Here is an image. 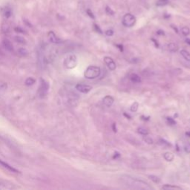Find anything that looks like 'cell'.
Returning a JSON list of instances; mask_svg holds the SVG:
<instances>
[{
    "mask_svg": "<svg viewBox=\"0 0 190 190\" xmlns=\"http://www.w3.org/2000/svg\"><path fill=\"white\" fill-rule=\"evenodd\" d=\"M120 157V154L118 153V152H115L114 153V158L115 159V158H118V157Z\"/></svg>",
    "mask_w": 190,
    "mask_h": 190,
    "instance_id": "f35d334b",
    "label": "cell"
},
{
    "mask_svg": "<svg viewBox=\"0 0 190 190\" xmlns=\"http://www.w3.org/2000/svg\"><path fill=\"white\" fill-rule=\"evenodd\" d=\"M15 41L17 42L18 43H20V44H26V40H25L23 37H22V36H15Z\"/></svg>",
    "mask_w": 190,
    "mask_h": 190,
    "instance_id": "d6986e66",
    "label": "cell"
},
{
    "mask_svg": "<svg viewBox=\"0 0 190 190\" xmlns=\"http://www.w3.org/2000/svg\"><path fill=\"white\" fill-rule=\"evenodd\" d=\"M76 89L78 92H81V93L87 94L92 90V87L89 85H86V84L79 83V84L76 85Z\"/></svg>",
    "mask_w": 190,
    "mask_h": 190,
    "instance_id": "5b68a950",
    "label": "cell"
},
{
    "mask_svg": "<svg viewBox=\"0 0 190 190\" xmlns=\"http://www.w3.org/2000/svg\"><path fill=\"white\" fill-rule=\"evenodd\" d=\"M4 16H5V18H9L12 14V12H11V9L8 8H6L4 10V13H3Z\"/></svg>",
    "mask_w": 190,
    "mask_h": 190,
    "instance_id": "ac0fdd59",
    "label": "cell"
},
{
    "mask_svg": "<svg viewBox=\"0 0 190 190\" xmlns=\"http://www.w3.org/2000/svg\"><path fill=\"white\" fill-rule=\"evenodd\" d=\"M116 46L118 47V49H119L120 50V51H123V45H118V44H117V45H116Z\"/></svg>",
    "mask_w": 190,
    "mask_h": 190,
    "instance_id": "d590c367",
    "label": "cell"
},
{
    "mask_svg": "<svg viewBox=\"0 0 190 190\" xmlns=\"http://www.w3.org/2000/svg\"><path fill=\"white\" fill-rule=\"evenodd\" d=\"M48 36H49V39L52 43L54 44H59L61 42V40L55 34V33L53 32V31H50L48 33Z\"/></svg>",
    "mask_w": 190,
    "mask_h": 190,
    "instance_id": "52a82bcc",
    "label": "cell"
},
{
    "mask_svg": "<svg viewBox=\"0 0 190 190\" xmlns=\"http://www.w3.org/2000/svg\"><path fill=\"white\" fill-rule=\"evenodd\" d=\"M181 32L184 36H188L190 33V30L188 27H183L181 28Z\"/></svg>",
    "mask_w": 190,
    "mask_h": 190,
    "instance_id": "44dd1931",
    "label": "cell"
},
{
    "mask_svg": "<svg viewBox=\"0 0 190 190\" xmlns=\"http://www.w3.org/2000/svg\"><path fill=\"white\" fill-rule=\"evenodd\" d=\"M152 41H153V42H154V45H155L156 48H159V44H158V42H157V40H154V38H152Z\"/></svg>",
    "mask_w": 190,
    "mask_h": 190,
    "instance_id": "e575fe53",
    "label": "cell"
},
{
    "mask_svg": "<svg viewBox=\"0 0 190 190\" xmlns=\"http://www.w3.org/2000/svg\"><path fill=\"white\" fill-rule=\"evenodd\" d=\"M105 34H106V36H113V34H114V31L111 29L107 30V31H105Z\"/></svg>",
    "mask_w": 190,
    "mask_h": 190,
    "instance_id": "d6a6232c",
    "label": "cell"
},
{
    "mask_svg": "<svg viewBox=\"0 0 190 190\" xmlns=\"http://www.w3.org/2000/svg\"><path fill=\"white\" fill-rule=\"evenodd\" d=\"M180 54L183 56V57L187 61H190V54L189 52H188L186 50H182L180 51Z\"/></svg>",
    "mask_w": 190,
    "mask_h": 190,
    "instance_id": "9a60e30c",
    "label": "cell"
},
{
    "mask_svg": "<svg viewBox=\"0 0 190 190\" xmlns=\"http://www.w3.org/2000/svg\"><path fill=\"white\" fill-rule=\"evenodd\" d=\"M3 45H4V46H5V48L6 49H7V50H8V51H13V45H12V43H11V42H10V41H9V40H5L3 41Z\"/></svg>",
    "mask_w": 190,
    "mask_h": 190,
    "instance_id": "8fae6325",
    "label": "cell"
},
{
    "mask_svg": "<svg viewBox=\"0 0 190 190\" xmlns=\"http://www.w3.org/2000/svg\"><path fill=\"white\" fill-rule=\"evenodd\" d=\"M139 107V104L137 102H135L131 106V111L132 112H136Z\"/></svg>",
    "mask_w": 190,
    "mask_h": 190,
    "instance_id": "ffe728a7",
    "label": "cell"
},
{
    "mask_svg": "<svg viewBox=\"0 0 190 190\" xmlns=\"http://www.w3.org/2000/svg\"><path fill=\"white\" fill-rule=\"evenodd\" d=\"M186 135H187V136L190 137V131H189V132H187V133H186Z\"/></svg>",
    "mask_w": 190,
    "mask_h": 190,
    "instance_id": "b9f144b4",
    "label": "cell"
},
{
    "mask_svg": "<svg viewBox=\"0 0 190 190\" xmlns=\"http://www.w3.org/2000/svg\"><path fill=\"white\" fill-rule=\"evenodd\" d=\"M166 120H167L168 123H169V125H171V126H173V125L176 124V122H175V120L172 119V118H166Z\"/></svg>",
    "mask_w": 190,
    "mask_h": 190,
    "instance_id": "83f0119b",
    "label": "cell"
},
{
    "mask_svg": "<svg viewBox=\"0 0 190 190\" xmlns=\"http://www.w3.org/2000/svg\"><path fill=\"white\" fill-rule=\"evenodd\" d=\"M184 150L187 153H190V143H187L184 145Z\"/></svg>",
    "mask_w": 190,
    "mask_h": 190,
    "instance_id": "f1b7e54d",
    "label": "cell"
},
{
    "mask_svg": "<svg viewBox=\"0 0 190 190\" xmlns=\"http://www.w3.org/2000/svg\"><path fill=\"white\" fill-rule=\"evenodd\" d=\"M163 189H181V188L179 187H177V186H171V185H164L162 187Z\"/></svg>",
    "mask_w": 190,
    "mask_h": 190,
    "instance_id": "e0dca14e",
    "label": "cell"
},
{
    "mask_svg": "<svg viewBox=\"0 0 190 190\" xmlns=\"http://www.w3.org/2000/svg\"><path fill=\"white\" fill-rule=\"evenodd\" d=\"M149 178H150L152 181H154V183H159V182L161 181L160 178L157 176H154V175H149Z\"/></svg>",
    "mask_w": 190,
    "mask_h": 190,
    "instance_id": "603a6c76",
    "label": "cell"
},
{
    "mask_svg": "<svg viewBox=\"0 0 190 190\" xmlns=\"http://www.w3.org/2000/svg\"><path fill=\"white\" fill-rule=\"evenodd\" d=\"M186 42H187V44H189V45H190V39L189 38H187V39H186Z\"/></svg>",
    "mask_w": 190,
    "mask_h": 190,
    "instance_id": "ab89813d",
    "label": "cell"
},
{
    "mask_svg": "<svg viewBox=\"0 0 190 190\" xmlns=\"http://www.w3.org/2000/svg\"><path fill=\"white\" fill-rule=\"evenodd\" d=\"M163 157H164L165 160L169 162H171V161H173L174 159V154L171 152H166L164 154H163Z\"/></svg>",
    "mask_w": 190,
    "mask_h": 190,
    "instance_id": "4fadbf2b",
    "label": "cell"
},
{
    "mask_svg": "<svg viewBox=\"0 0 190 190\" xmlns=\"http://www.w3.org/2000/svg\"><path fill=\"white\" fill-rule=\"evenodd\" d=\"M2 31L4 32H8L9 31V25L8 24L2 25Z\"/></svg>",
    "mask_w": 190,
    "mask_h": 190,
    "instance_id": "4dcf8cb0",
    "label": "cell"
},
{
    "mask_svg": "<svg viewBox=\"0 0 190 190\" xmlns=\"http://www.w3.org/2000/svg\"><path fill=\"white\" fill-rule=\"evenodd\" d=\"M77 65V58L74 54L68 55L64 60V66L67 69H73Z\"/></svg>",
    "mask_w": 190,
    "mask_h": 190,
    "instance_id": "3957f363",
    "label": "cell"
},
{
    "mask_svg": "<svg viewBox=\"0 0 190 190\" xmlns=\"http://www.w3.org/2000/svg\"><path fill=\"white\" fill-rule=\"evenodd\" d=\"M104 61H105V64L107 65L108 68H109L111 71H114V70H115L116 68L115 62H114V61L113 60L111 57H104Z\"/></svg>",
    "mask_w": 190,
    "mask_h": 190,
    "instance_id": "8992f818",
    "label": "cell"
},
{
    "mask_svg": "<svg viewBox=\"0 0 190 190\" xmlns=\"http://www.w3.org/2000/svg\"><path fill=\"white\" fill-rule=\"evenodd\" d=\"M112 129H113V131H114V132H117V127H116V123H113Z\"/></svg>",
    "mask_w": 190,
    "mask_h": 190,
    "instance_id": "74e56055",
    "label": "cell"
},
{
    "mask_svg": "<svg viewBox=\"0 0 190 190\" xmlns=\"http://www.w3.org/2000/svg\"><path fill=\"white\" fill-rule=\"evenodd\" d=\"M103 100V104L107 107L111 106L113 103H114V98L112 97H111V96H106V97H104Z\"/></svg>",
    "mask_w": 190,
    "mask_h": 190,
    "instance_id": "9c48e42d",
    "label": "cell"
},
{
    "mask_svg": "<svg viewBox=\"0 0 190 190\" xmlns=\"http://www.w3.org/2000/svg\"><path fill=\"white\" fill-rule=\"evenodd\" d=\"M122 23H123V25L127 27V28H131V27L135 25V23H136V18L132 14H126L123 17Z\"/></svg>",
    "mask_w": 190,
    "mask_h": 190,
    "instance_id": "277c9868",
    "label": "cell"
},
{
    "mask_svg": "<svg viewBox=\"0 0 190 190\" xmlns=\"http://www.w3.org/2000/svg\"><path fill=\"white\" fill-rule=\"evenodd\" d=\"M100 73H101V70H100V67L94 66H88L86 68V70L85 71L84 77H85L86 79L92 80V79H95V78L98 77L100 75Z\"/></svg>",
    "mask_w": 190,
    "mask_h": 190,
    "instance_id": "7a4b0ae2",
    "label": "cell"
},
{
    "mask_svg": "<svg viewBox=\"0 0 190 190\" xmlns=\"http://www.w3.org/2000/svg\"><path fill=\"white\" fill-rule=\"evenodd\" d=\"M138 133H140V135H145V136H146L147 135H148V131H147L146 129H145V128H138Z\"/></svg>",
    "mask_w": 190,
    "mask_h": 190,
    "instance_id": "cb8c5ba5",
    "label": "cell"
},
{
    "mask_svg": "<svg viewBox=\"0 0 190 190\" xmlns=\"http://www.w3.org/2000/svg\"><path fill=\"white\" fill-rule=\"evenodd\" d=\"M144 140L146 141V143H147V144H153V140H152V139L151 138V137H144Z\"/></svg>",
    "mask_w": 190,
    "mask_h": 190,
    "instance_id": "f546056e",
    "label": "cell"
},
{
    "mask_svg": "<svg viewBox=\"0 0 190 190\" xmlns=\"http://www.w3.org/2000/svg\"><path fill=\"white\" fill-rule=\"evenodd\" d=\"M0 164L2 165V166H3L4 167L7 168L8 169H9V170H10V171L14 172H18L17 170L15 169H14V168H13L12 166H9L8 164H7L6 163H5V162H3V161H1V160H0Z\"/></svg>",
    "mask_w": 190,
    "mask_h": 190,
    "instance_id": "5bb4252c",
    "label": "cell"
},
{
    "mask_svg": "<svg viewBox=\"0 0 190 190\" xmlns=\"http://www.w3.org/2000/svg\"><path fill=\"white\" fill-rule=\"evenodd\" d=\"M130 80H131V82H133V83H138L141 82V79H140V77L138 76L136 74H132L130 77Z\"/></svg>",
    "mask_w": 190,
    "mask_h": 190,
    "instance_id": "30bf717a",
    "label": "cell"
},
{
    "mask_svg": "<svg viewBox=\"0 0 190 190\" xmlns=\"http://www.w3.org/2000/svg\"><path fill=\"white\" fill-rule=\"evenodd\" d=\"M86 12H87V14H88V15L91 18H92V19H94L95 18L94 15V14L92 12V10H91L90 9H88V10H86Z\"/></svg>",
    "mask_w": 190,
    "mask_h": 190,
    "instance_id": "836d02e7",
    "label": "cell"
},
{
    "mask_svg": "<svg viewBox=\"0 0 190 190\" xmlns=\"http://www.w3.org/2000/svg\"><path fill=\"white\" fill-rule=\"evenodd\" d=\"M160 142H161V143H160L161 145L163 146H172L171 144H169V142L166 141V140H163V139H161V140H160Z\"/></svg>",
    "mask_w": 190,
    "mask_h": 190,
    "instance_id": "484cf974",
    "label": "cell"
},
{
    "mask_svg": "<svg viewBox=\"0 0 190 190\" xmlns=\"http://www.w3.org/2000/svg\"><path fill=\"white\" fill-rule=\"evenodd\" d=\"M35 83V80L33 79L32 77L28 78L27 80H25V85H32Z\"/></svg>",
    "mask_w": 190,
    "mask_h": 190,
    "instance_id": "7402d4cb",
    "label": "cell"
},
{
    "mask_svg": "<svg viewBox=\"0 0 190 190\" xmlns=\"http://www.w3.org/2000/svg\"><path fill=\"white\" fill-rule=\"evenodd\" d=\"M120 180L122 183H124V185L135 189H152V187L146 182L143 180H138L137 178H131L127 175H123L121 177Z\"/></svg>",
    "mask_w": 190,
    "mask_h": 190,
    "instance_id": "6da1fadb",
    "label": "cell"
},
{
    "mask_svg": "<svg viewBox=\"0 0 190 190\" xmlns=\"http://www.w3.org/2000/svg\"><path fill=\"white\" fill-rule=\"evenodd\" d=\"M169 4V0H157L156 2V5L158 7H162Z\"/></svg>",
    "mask_w": 190,
    "mask_h": 190,
    "instance_id": "2e32d148",
    "label": "cell"
},
{
    "mask_svg": "<svg viewBox=\"0 0 190 190\" xmlns=\"http://www.w3.org/2000/svg\"><path fill=\"white\" fill-rule=\"evenodd\" d=\"M157 33L158 35H164L165 34V33H164V31H163L162 30H159V31H157Z\"/></svg>",
    "mask_w": 190,
    "mask_h": 190,
    "instance_id": "8d00e7d4",
    "label": "cell"
},
{
    "mask_svg": "<svg viewBox=\"0 0 190 190\" xmlns=\"http://www.w3.org/2000/svg\"><path fill=\"white\" fill-rule=\"evenodd\" d=\"M168 49L171 52H176L178 50V45L174 42H172L168 45Z\"/></svg>",
    "mask_w": 190,
    "mask_h": 190,
    "instance_id": "7c38bea8",
    "label": "cell"
},
{
    "mask_svg": "<svg viewBox=\"0 0 190 190\" xmlns=\"http://www.w3.org/2000/svg\"><path fill=\"white\" fill-rule=\"evenodd\" d=\"M105 12H106V14H107L108 15L112 16L114 14V10H112V9L110 7H109V6H106V8H105Z\"/></svg>",
    "mask_w": 190,
    "mask_h": 190,
    "instance_id": "d4e9b609",
    "label": "cell"
},
{
    "mask_svg": "<svg viewBox=\"0 0 190 190\" xmlns=\"http://www.w3.org/2000/svg\"><path fill=\"white\" fill-rule=\"evenodd\" d=\"M49 83L45 82V80H42L41 81V85H40V91L41 92V94H45L47 92L49 91Z\"/></svg>",
    "mask_w": 190,
    "mask_h": 190,
    "instance_id": "ba28073f",
    "label": "cell"
},
{
    "mask_svg": "<svg viewBox=\"0 0 190 190\" xmlns=\"http://www.w3.org/2000/svg\"><path fill=\"white\" fill-rule=\"evenodd\" d=\"M124 114V116H126V117L127 118H128V119H131V117H130V116L128 115V114H126V113H124V114Z\"/></svg>",
    "mask_w": 190,
    "mask_h": 190,
    "instance_id": "60d3db41",
    "label": "cell"
},
{
    "mask_svg": "<svg viewBox=\"0 0 190 190\" xmlns=\"http://www.w3.org/2000/svg\"><path fill=\"white\" fill-rule=\"evenodd\" d=\"M19 54H20L21 56H26L28 54V51L25 49H20L19 50Z\"/></svg>",
    "mask_w": 190,
    "mask_h": 190,
    "instance_id": "4316f807",
    "label": "cell"
},
{
    "mask_svg": "<svg viewBox=\"0 0 190 190\" xmlns=\"http://www.w3.org/2000/svg\"><path fill=\"white\" fill-rule=\"evenodd\" d=\"M94 28L95 31H97V32H98V33H103L102 30L100 29V28L99 27L98 25H96V24L94 25Z\"/></svg>",
    "mask_w": 190,
    "mask_h": 190,
    "instance_id": "1f68e13d",
    "label": "cell"
}]
</instances>
